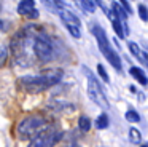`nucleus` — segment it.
I'll return each instance as SVG.
<instances>
[{
    "mask_svg": "<svg viewBox=\"0 0 148 147\" xmlns=\"http://www.w3.org/2000/svg\"><path fill=\"white\" fill-rule=\"evenodd\" d=\"M61 77H62V70H51L48 74H43V75L24 77V78L19 80V86L24 91H30V93L45 91V89L51 88L56 83L61 82Z\"/></svg>",
    "mask_w": 148,
    "mask_h": 147,
    "instance_id": "nucleus-1",
    "label": "nucleus"
},
{
    "mask_svg": "<svg viewBox=\"0 0 148 147\" xmlns=\"http://www.w3.org/2000/svg\"><path fill=\"white\" fill-rule=\"evenodd\" d=\"M92 35H94V38H96L97 45H99V50L102 51V54L105 56V59L113 66V69H116L119 72V70H121V58H119V54L112 48L108 38H107L105 31H103L100 26L96 24V26H92Z\"/></svg>",
    "mask_w": 148,
    "mask_h": 147,
    "instance_id": "nucleus-2",
    "label": "nucleus"
},
{
    "mask_svg": "<svg viewBox=\"0 0 148 147\" xmlns=\"http://www.w3.org/2000/svg\"><path fill=\"white\" fill-rule=\"evenodd\" d=\"M43 128H46V118L40 114H32L18 123L16 133L21 139H29V137L37 136Z\"/></svg>",
    "mask_w": 148,
    "mask_h": 147,
    "instance_id": "nucleus-3",
    "label": "nucleus"
},
{
    "mask_svg": "<svg viewBox=\"0 0 148 147\" xmlns=\"http://www.w3.org/2000/svg\"><path fill=\"white\" fill-rule=\"evenodd\" d=\"M83 70L88 75V94H89L91 101L96 102V104L99 105V107H102V109H108L110 107L108 99H107L105 93L102 91V86H100L99 80L94 78V75L91 72H88L86 67H83Z\"/></svg>",
    "mask_w": 148,
    "mask_h": 147,
    "instance_id": "nucleus-4",
    "label": "nucleus"
},
{
    "mask_svg": "<svg viewBox=\"0 0 148 147\" xmlns=\"http://www.w3.org/2000/svg\"><path fill=\"white\" fill-rule=\"evenodd\" d=\"M32 48H34L35 56L42 62H48V61H51L54 58V46H53L51 42L45 35H37V37H34Z\"/></svg>",
    "mask_w": 148,
    "mask_h": 147,
    "instance_id": "nucleus-5",
    "label": "nucleus"
},
{
    "mask_svg": "<svg viewBox=\"0 0 148 147\" xmlns=\"http://www.w3.org/2000/svg\"><path fill=\"white\" fill-rule=\"evenodd\" d=\"M59 139V133L56 128L53 126H46L40 131L37 136L32 137L30 144L27 147H53Z\"/></svg>",
    "mask_w": 148,
    "mask_h": 147,
    "instance_id": "nucleus-6",
    "label": "nucleus"
},
{
    "mask_svg": "<svg viewBox=\"0 0 148 147\" xmlns=\"http://www.w3.org/2000/svg\"><path fill=\"white\" fill-rule=\"evenodd\" d=\"M18 13L26 16V18H30V19L38 18V11L35 10V2L34 0H19Z\"/></svg>",
    "mask_w": 148,
    "mask_h": 147,
    "instance_id": "nucleus-7",
    "label": "nucleus"
},
{
    "mask_svg": "<svg viewBox=\"0 0 148 147\" xmlns=\"http://www.w3.org/2000/svg\"><path fill=\"white\" fill-rule=\"evenodd\" d=\"M110 21H112V26H113V31H115V34L118 35L119 38H124L126 37V32H124V24H123V21L118 18V15H115V13H110Z\"/></svg>",
    "mask_w": 148,
    "mask_h": 147,
    "instance_id": "nucleus-8",
    "label": "nucleus"
},
{
    "mask_svg": "<svg viewBox=\"0 0 148 147\" xmlns=\"http://www.w3.org/2000/svg\"><path fill=\"white\" fill-rule=\"evenodd\" d=\"M59 16H61V19L64 21V24H73V26H81V21L80 18H78L77 15H73L72 11H69V10L62 8L61 13H59Z\"/></svg>",
    "mask_w": 148,
    "mask_h": 147,
    "instance_id": "nucleus-9",
    "label": "nucleus"
},
{
    "mask_svg": "<svg viewBox=\"0 0 148 147\" xmlns=\"http://www.w3.org/2000/svg\"><path fill=\"white\" fill-rule=\"evenodd\" d=\"M129 74H131V77H134L142 86H145L148 83V78L145 77V72L140 69V67H131V69H129Z\"/></svg>",
    "mask_w": 148,
    "mask_h": 147,
    "instance_id": "nucleus-10",
    "label": "nucleus"
},
{
    "mask_svg": "<svg viewBox=\"0 0 148 147\" xmlns=\"http://www.w3.org/2000/svg\"><path fill=\"white\" fill-rule=\"evenodd\" d=\"M129 50H131V53L134 54V56L137 58L138 61H142V62H147V53H145V51H142L140 46H138L137 43H134V42H129Z\"/></svg>",
    "mask_w": 148,
    "mask_h": 147,
    "instance_id": "nucleus-11",
    "label": "nucleus"
},
{
    "mask_svg": "<svg viewBox=\"0 0 148 147\" xmlns=\"http://www.w3.org/2000/svg\"><path fill=\"white\" fill-rule=\"evenodd\" d=\"M78 128H80L83 133H88V131L91 130V120H89V117L81 115V117L78 118Z\"/></svg>",
    "mask_w": 148,
    "mask_h": 147,
    "instance_id": "nucleus-12",
    "label": "nucleus"
},
{
    "mask_svg": "<svg viewBox=\"0 0 148 147\" xmlns=\"http://www.w3.org/2000/svg\"><path fill=\"white\" fill-rule=\"evenodd\" d=\"M108 115H105V114H102V115H99L97 117V120H96V128L97 130H105V128H108Z\"/></svg>",
    "mask_w": 148,
    "mask_h": 147,
    "instance_id": "nucleus-13",
    "label": "nucleus"
},
{
    "mask_svg": "<svg viewBox=\"0 0 148 147\" xmlns=\"http://www.w3.org/2000/svg\"><path fill=\"white\" fill-rule=\"evenodd\" d=\"M129 141L131 142H134V144H140V141H142V134H140V131L137 130V128H129Z\"/></svg>",
    "mask_w": 148,
    "mask_h": 147,
    "instance_id": "nucleus-14",
    "label": "nucleus"
},
{
    "mask_svg": "<svg viewBox=\"0 0 148 147\" xmlns=\"http://www.w3.org/2000/svg\"><path fill=\"white\" fill-rule=\"evenodd\" d=\"M80 3L84 11H88V13L96 11V0H80Z\"/></svg>",
    "mask_w": 148,
    "mask_h": 147,
    "instance_id": "nucleus-15",
    "label": "nucleus"
},
{
    "mask_svg": "<svg viewBox=\"0 0 148 147\" xmlns=\"http://www.w3.org/2000/svg\"><path fill=\"white\" fill-rule=\"evenodd\" d=\"M65 29L70 32L72 37L75 38H80L81 37V31H80V26H73V24H65Z\"/></svg>",
    "mask_w": 148,
    "mask_h": 147,
    "instance_id": "nucleus-16",
    "label": "nucleus"
},
{
    "mask_svg": "<svg viewBox=\"0 0 148 147\" xmlns=\"http://www.w3.org/2000/svg\"><path fill=\"white\" fill-rule=\"evenodd\" d=\"M124 117H126V120L131 121V123H137V121H140V115H138L135 110H127Z\"/></svg>",
    "mask_w": 148,
    "mask_h": 147,
    "instance_id": "nucleus-17",
    "label": "nucleus"
},
{
    "mask_svg": "<svg viewBox=\"0 0 148 147\" xmlns=\"http://www.w3.org/2000/svg\"><path fill=\"white\" fill-rule=\"evenodd\" d=\"M97 72H99L100 77H102L103 82H105V83H110V77H108V74H107L105 67H103L102 64H97Z\"/></svg>",
    "mask_w": 148,
    "mask_h": 147,
    "instance_id": "nucleus-18",
    "label": "nucleus"
},
{
    "mask_svg": "<svg viewBox=\"0 0 148 147\" xmlns=\"http://www.w3.org/2000/svg\"><path fill=\"white\" fill-rule=\"evenodd\" d=\"M138 16H140L142 21H145V22L148 21V10L145 5H138Z\"/></svg>",
    "mask_w": 148,
    "mask_h": 147,
    "instance_id": "nucleus-19",
    "label": "nucleus"
},
{
    "mask_svg": "<svg viewBox=\"0 0 148 147\" xmlns=\"http://www.w3.org/2000/svg\"><path fill=\"white\" fill-rule=\"evenodd\" d=\"M119 3H121V5L126 8V11H127L129 15H131V13H132V8H131V5L127 3V0H119Z\"/></svg>",
    "mask_w": 148,
    "mask_h": 147,
    "instance_id": "nucleus-20",
    "label": "nucleus"
},
{
    "mask_svg": "<svg viewBox=\"0 0 148 147\" xmlns=\"http://www.w3.org/2000/svg\"><path fill=\"white\" fill-rule=\"evenodd\" d=\"M54 3H56V5H58L61 10H62V8H65V3L62 2V0H54Z\"/></svg>",
    "mask_w": 148,
    "mask_h": 147,
    "instance_id": "nucleus-21",
    "label": "nucleus"
},
{
    "mask_svg": "<svg viewBox=\"0 0 148 147\" xmlns=\"http://www.w3.org/2000/svg\"><path fill=\"white\" fill-rule=\"evenodd\" d=\"M5 59H7V48H3V50H2V64L5 62Z\"/></svg>",
    "mask_w": 148,
    "mask_h": 147,
    "instance_id": "nucleus-22",
    "label": "nucleus"
},
{
    "mask_svg": "<svg viewBox=\"0 0 148 147\" xmlns=\"http://www.w3.org/2000/svg\"><path fill=\"white\" fill-rule=\"evenodd\" d=\"M140 147H148V144H142V146Z\"/></svg>",
    "mask_w": 148,
    "mask_h": 147,
    "instance_id": "nucleus-23",
    "label": "nucleus"
},
{
    "mask_svg": "<svg viewBox=\"0 0 148 147\" xmlns=\"http://www.w3.org/2000/svg\"><path fill=\"white\" fill-rule=\"evenodd\" d=\"M147 62H148V54H147Z\"/></svg>",
    "mask_w": 148,
    "mask_h": 147,
    "instance_id": "nucleus-24",
    "label": "nucleus"
},
{
    "mask_svg": "<svg viewBox=\"0 0 148 147\" xmlns=\"http://www.w3.org/2000/svg\"><path fill=\"white\" fill-rule=\"evenodd\" d=\"M70 147H78V146H70Z\"/></svg>",
    "mask_w": 148,
    "mask_h": 147,
    "instance_id": "nucleus-25",
    "label": "nucleus"
}]
</instances>
